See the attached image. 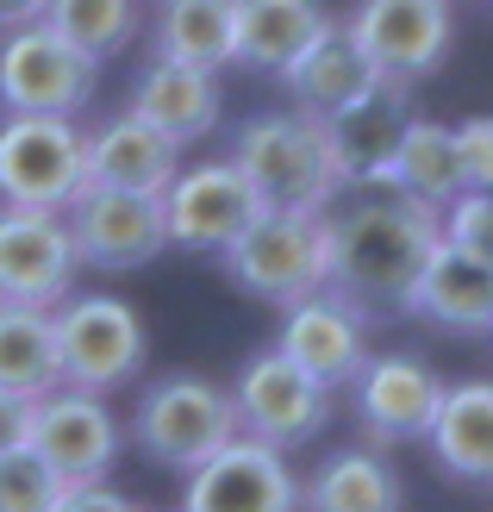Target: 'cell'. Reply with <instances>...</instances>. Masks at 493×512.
I'll return each instance as SVG.
<instances>
[{"instance_id": "d6986e66", "label": "cell", "mask_w": 493, "mask_h": 512, "mask_svg": "<svg viewBox=\"0 0 493 512\" xmlns=\"http://www.w3.org/2000/svg\"><path fill=\"white\" fill-rule=\"evenodd\" d=\"M181 169V144H169L157 125L138 113H119L107 132L88 138V182L100 188H132V194H163Z\"/></svg>"}, {"instance_id": "4dcf8cb0", "label": "cell", "mask_w": 493, "mask_h": 512, "mask_svg": "<svg viewBox=\"0 0 493 512\" xmlns=\"http://www.w3.org/2000/svg\"><path fill=\"white\" fill-rule=\"evenodd\" d=\"M456 175H462V188H493V113H475V119H462L456 132Z\"/></svg>"}, {"instance_id": "d4e9b609", "label": "cell", "mask_w": 493, "mask_h": 512, "mask_svg": "<svg viewBox=\"0 0 493 512\" xmlns=\"http://www.w3.org/2000/svg\"><path fill=\"white\" fill-rule=\"evenodd\" d=\"M50 388H63L57 319H50L44 306H7L0 300V394L25 406Z\"/></svg>"}, {"instance_id": "4fadbf2b", "label": "cell", "mask_w": 493, "mask_h": 512, "mask_svg": "<svg viewBox=\"0 0 493 512\" xmlns=\"http://www.w3.org/2000/svg\"><path fill=\"white\" fill-rule=\"evenodd\" d=\"M188 475L194 481L181 512H300V475L288 469V456L244 431Z\"/></svg>"}, {"instance_id": "30bf717a", "label": "cell", "mask_w": 493, "mask_h": 512, "mask_svg": "<svg viewBox=\"0 0 493 512\" xmlns=\"http://www.w3.org/2000/svg\"><path fill=\"white\" fill-rule=\"evenodd\" d=\"M263 194L238 163H194L175 169V182L163 188V232L181 250H225L238 232H250L263 219Z\"/></svg>"}, {"instance_id": "277c9868", "label": "cell", "mask_w": 493, "mask_h": 512, "mask_svg": "<svg viewBox=\"0 0 493 512\" xmlns=\"http://www.w3.org/2000/svg\"><path fill=\"white\" fill-rule=\"evenodd\" d=\"M88 188V132L57 113H13L0 125V200L63 213Z\"/></svg>"}, {"instance_id": "44dd1931", "label": "cell", "mask_w": 493, "mask_h": 512, "mask_svg": "<svg viewBox=\"0 0 493 512\" xmlns=\"http://www.w3.org/2000/svg\"><path fill=\"white\" fill-rule=\"evenodd\" d=\"M132 113L144 125H157L169 144H194L219 125V82H213V69H188V63L157 57L132 94Z\"/></svg>"}, {"instance_id": "4316f807", "label": "cell", "mask_w": 493, "mask_h": 512, "mask_svg": "<svg viewBox=\"0 0 493 512\" xmlns=\"http://www.w3.org/2000/svg\"><path fill=\"white\" fill-rule=\"evenodd\" d=\"M381 188H400L412 200L444 213L450 200L462 194V175H456V144H450V125L437 119H406V132L394 144V163H387V182Z\"/></svg>"}, {"instance_id": "cb8c5ba5", "label": "cell", "mask_w": 493, "mask_h": 512, "mask_svg": "<svg viewBox=\"0 0 493 512\" xmlns=\"http://www.w3.org/2000/svg\"><path fill=\"white\" fill-rule=\"evenodd\" d=\"M281 82H288V94H294V107H306V113H337L344 100H356L362 88L375 82V69H369V57L350 44V32L344 25H325V32L300 50V57L281 69Z\"/></svg>"}, {"instance_id": "9a60e30c", "label": "cell", "mask_w": 493, "mask_h": 512, "mask_svg": "<svg viewBox=\"0 0 493 512\" xmlns=\"http://www.w3.org/2000/svg\"><path fill=\"white\" fill-rule=\"evenodd\" d=\"M406 94L412 82H394V75H375L356 100H344L337 113H325V138L331 157L344 169V182H387V163H394V144L406 132Z\"/></svg>"}, {"instance_id": "484cf974", "label": "cell", "mask_w": 493, "mask_h": 512, "mask_svg": "<svg viewBox=\"0 0 493 512\" xmlns=\"http://www.w3.org/2000/svg\"><path fill=\"white\" fill-rule=\"evenodd\" d=\"M238 44V0H163L157 13V57L188 69H225Z\"/></svg>"}, {"instance_id": "d6a6232c", "label": "cell", "mask_w": 493, "mask_h": 512, "mask_svg": "<svg viewBox=\"0 0 493 512\" xmlns=\"http://www.w3.org/2000/svg\"><path fill=\"white\" fill-rule=\"evenodd\" d=\"M38 13H44V0H0V32H7V25L38 19Z\"/></svg>"}, {"instance_id": "2e32d148", "label": "cell", "mask_w": 493, "mask_h": 512, "mask_svg": "<svg viewBox=\"0 0 493 512\" xmlns=\"http://www.w3.org/2000/svg\"><path fill=\"white\" fill-rule=\"evenodd\" d=\"M350 388H356V419L369 425V438L375 444H406V438H425L444 381H437L419 356H362Z\"/></svg>"}, {"instance_id": "83f0119b", "label": "cell", "mask_w": 493, "mask_h": 512, "mask_svg": "<svg viewBox=\"0 0 493 512\" xmlns=\"http://www.w3.org/2000/svg\"><path fill=\"white\" fill-rule=\"evenodd\" d=\"M38 19L57 38H69L75 50H88L94 63H107V57H119V50L138 38L144 7L138 0H44Z\"/></svg>"}, {"instance_id": "7c38bea8", "label": "cell", "mask_w": 493, "mask_h": 512, "mask_svg": "<svg viewBox=\"0 0 493 512\" xmlns=\"http://www.w3.org/2000/svg\"><path fill=\"white\" fill-rule=\"evenodd\" d=\"M231 406H238V431L244 438H263L275 450L319 438L331 419V388H319L306 369H294L281 350L250 356L238 388H231Z\"/></svg>"}, {"instance_id": "e0dca14e", "label": "cell", "mask_w": 493, "mask_h": 512, "mask_svg": "<svg viewBox=\"0 0 493 512\" xmlns=\"http://www.w3.org/2000/svg\"><path fill=\"white\" fill-rule=\"evenodd\" d=\"M281 356H288L294 369H306L319 388H344V381H356L362 356H369V344H362V313L337 294L294 300L288 319H281Z\"/></svg>"}, {"instance_id": "8992f818", "label": "cell", "mask_w": 493, "mask_h": 512, "mask_svg": "<svg viewBox=\"0 0 493 512\" xmlns=\"http://www.w3.org/2000/svg\"><path fill=\"white\" fill-rule=\"evenodd\" d=\"M94 82H100V63L69 38H57L44 19L7 25V44H0V107L7 113L75 119L94 100Z\"/></svg>"}, {"instance_id": "f1b7e54d", "label": "cell", "mask_w": 493, "mask_h": 512, "mask_svg": "<svg viewBox=\"0 0 493 512\" xmlns=\"http://www.w3.org/2000/svg\"><path fill=\"white\" fill-rule=\"evenodd\" d=\"M69 481L44 463V456L13 438V444H0V512H50L63 500Z\"/></svg>"}, {"instance_id": "ac0fdd59", "label": "cell", "mask_w": 493, "mask_h": 512, "mask_svg": "<svg viewBox=\"0 0 493 512\" xmlns=\"http://www.w3.org/2000/svg\"><path fill=\"white\" fill-rule=\"evenodd\" d=\"M406 313L444 331H493V263L437 238V250L425 256V269L406 294Z\"/></svg>"}, {"instance_id": "6da1fadb", "label": "cell", "mask_w": 493, "mask_h": 512, "mask_svg": "<svg viewBox=\"0 0 493 512\" xmlns=\"http://www.w3.org/2000/svg\"><path fill=\"white\" fill-rule=\"evenodd\" d=\"M444 225L437 207L400 188H381L331 219V288L356 313H406V294L419 281L425 256L437 250Z\"/></svg>"}, {"instance_id": "603a6c76", "label": "cell", "mask_w": 493, "mask_h": 512, "mask_svg": "<svg viewBox=\"0 0 493 512\" xmlns=\"http://www.w3.org/2000/svg\"><path fill=\"white\" fill-rule=\"evenodd\" d=\"M325 25L331 19H325L319 0H238V44H231V63L281 75Z\"/></svg>"}, {"instance_id": "f546056e", "label": "cell", "mask_w": 493, "mask_h": 512, "mask_svg": "<svg viewBox=\"0 0 493 512\" xmlns=\"http://www.w3.org/2000/svg\"><path fill=\"white\" fill-rule=\"evenodd\" d=\"M444 244L481 256V263H493V188H462L450 207H444Z\"/></svg>"}, {"instance_id": "8fae6325", "label": "cell", "mask_w": 493, "mask_h": 512, "mask_svg": "<svg viewBox=\"0 0 493 512\" xmlns=\"http://www.w3.org/2000/svg\"><path fill=\"white\" fill-rule=\"evenodd\" d=\"M19 438L32 444L63 481H100L119 456V419L107 413V394L82 388H50L38 400H25Z\"/></svg>"}, {"instance_id": "5b68a950", "label": "cell", "mask_w": 493, "mask_h": 512, "mask_svg": "<svg viewBox=\"0 0 493 512\" xmlns=\"http://www.w3.org/2000/svg\"><path fill=\"white\" fill-rule=\"evenodd\" d=\"M132 431H138V450L163 469H200L213 450H225L238 438V406H231L225 388L200 375H163L138 394V413H132Z\"/></svg>"}, {"instance_id": "1f68e13d", "label": "cell", "mask_w": 493, "mask_h": 512, "mask_svg": "<svg viewBox=\"0 0 493 512\" xmlns=\"http://www.w3.org/2000/svg\"><path fill=\"white\" fill-rule=\"evenodd\" d=\"M50 512H138L125 494H113L107 481H69L63 488V500L50 506Z\"/></svg>"}, {"instance_id": "7402d4cb", "label": "cell", "mask_w": 493, "mask_h": 512, "mask_svg": "<svg viewBox=\"0 0 493 512\" xmlns=\"http://www.w3.org/2000/svg\"><path fill=\"white\" fill-rule=\"evenodd\" d=\"M300 512H406V488L381 450H337L306 475Z\"/></svg>"}, {"instance_id": "7a4b0ae2", "label": "cell", "mask_w": 493, "mask_h": 512, "mask_svg": "<svg viewBox=\"0 0 493 512\" xmlns=\"http://www.w3.org/2000/svg\"><path fill=\"white\" fill-rule=\"evenodd\" d=\"M263 207H294V213H325L337 188H344V169L331 157V138H325V119L306 113V107H288V113H256L244 132H238V150H231Z\"/></svg>"}, {"instance_id": "836d02e7", "label": "cell", "mask_w": 493, "mask_h": 512, "mask_svg": "<svg viewBox=\"0 0 493 512\" xmlns=\"http://www.w3.org/2000/svg\"><path fill=\"white\" fill-rule=\"evenodd\" d=\"M19 425H25V406L0 394V444H13V438H19Z\"/></svg>"}, {"instance_id": "ba28073f", "label": "cell", "mask_w": 493, "mask_h": 512, "mask_svg": "<svg viewBox=\"0 0 493 512\" xmlns=\"http://www.w3.org/2000/svg\"><path fill=\"white\" fill-rule=\"evenodd\" d=\"M344 32L375 75L425 82L431 69H444L456 44V0H356Z\"/></svg>"}, {"instance_id": "3957f363", "label": "cell", "mask_w": 493, "mask_h": 512, "mask_svg": "<svg viewBox=\"0 0 493 512\" xmlns=\"http://www.w3.org/2000/svg\"><path fill=\"white\" fill-rule=\"evenodd\" d=\"M219 256H225V275L238 281L244 294L269 300V306H294L306 294L331 288V213L269 207Z\"/></svg>"}, {"instance_id": "ffe728a7", "label": "cell", "mask_w": 493, "mask_h": 512, "mask_svg": "<svg viewBox=\"0 0 493 512\" xmlns=\"http://www.w3.org/2000/svg\"><path fill=\"white\" fill-rule=\"evenodd\" d=\"M425 444L456 481H493V381H456L437 394Z\"/></svg>"}, {"instance_id": "9c48e42d", "label": "cell", "mask_w": 493, "mask_h": 512, "mask_svg": "<svg viewBox=\"0 0 493 512\" xmlns=\"http://www.w3.org/2000/svg\"><path fill=\"white\" fill-rule=\"evenodd\" d=\"M75 263L88 269H144L150 256L169 250L163 232V194H132V188H100L88 182L63 207Z\"/></svg>"}, {"instance_id": "52a82bcc", "label": "cell", "mask_w": 493, "mask_h": 512, "mask_svg": "<svg viewBox=\"0 0 493 512\" xmlns=\"http://www.w3.org/2000/svg\"><path fill=\"white\" fill-rule=\"evenodd\" d=\"M144 319L113 294H82L57 313V363H63V388L82 394H113L144 369Z\"/></svg>"}, {"instance_id": "5bb4252c", "label": "cell", "mask_w": 493, "mask_h": 512, "mask_svg": "<svg viewBox=\"0 0 493 512\" xmlns=\"http://www.w3.org/2000/svg\"><path fill=\"white\" fill-rule=\"evenodd\" d=\"M75 244L63 213L7 207L0 213V300L7 306H63L75 281Z\"/></svg>"}]
</instances>
